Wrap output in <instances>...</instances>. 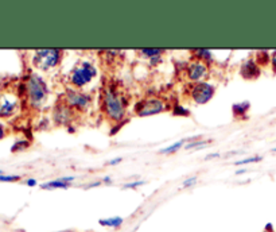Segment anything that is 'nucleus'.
Here are the masks:
<instances>
[{
  "label": "nucleus",
  "mask_w": 276,
  "mask_h": 232,
  "mask_svg": "<svg viewBox=\"0 0 276 232\" xmlns=\"http://www.w3.org/2000/svg\"><path fill=\"white\" fill-rule=\"evenodd\" d=\"M104 107L105 112L113 122H120L126 112V105L123 97L114 89L107 88L104 92Z\"/></svg>",
  "instance_id": "f257e3e1"
},
{
  "label": "nucleus",
  "mask_w": 276,
  "mask_h": 232,
  "mask_svg": "<svg viewBox=\"0 0 276 232\" xmlns=\"http://www.w3.org/2000/svg\"><path fill=\"white\" fill-rule=\"evenodd\" d=\"M96 74H97V70H96L93 65L89 64V62H83V64L73 69V72L70 74V83L74 87L81 88V87L89 84L95 79Z\"/></svg>",
  "instance_id": "f03ea898"
},
{
  "label": "nucleus",
  "mask_w": 276,
  "mask_h": 232,
  "mask_svg": "<svg viewBox=\"0 0 276 232\" xmlns=\"http://www.w3.org/2000/svg\"><path fill=\"white\" fill-rule=\"evenodd\" d=\"M27 92L30 101L34 105H38L44 103L48 96V87L44 83V80L38 76H31L27 81Z\"/></svg>",
  "instance_id": "7ed1b4c3"
},
{
  "label": "nucleus",
  "mask_w": 276,
  "mask_h": 232,
  "mask_svg": "<svg viewBox=\"0 0 276 232\" xmlns=\"http://www.w3.org/2000/svg\"><path fill=\"white\" fill-rule=\"evenodd\" d=\"M61 52L57 49H42L38 50L34 56V65L38 69L42 70H48V69L54 68L55 65L58 64Z\"/></svg>",
  "instance_id": "20e7f679"
},
{
  "label": "nucleus",
  "mask_w": 276,
  "mask_h": 232,
  "mask_svg": "<svg viewBox=\"0 0 276 232\" xmlns=\"http://www.w3.org/2000/svg\"><path fill=\"white\" fill-rule=\"evenodd\" d=\"M163 109H165V103L161 99H146L136 104L135 112L139 116H151L162 112Z\"/></svg>",
  "instance_id": "39448f33"
},
{
  "label": "nucleus",
  "mask_w": 276,
  "mask_h": 232,
  "mask_svg": "<svg viewBox=\"0 0 276 232\" xmlns=\"http://www.w3.org/2000/svg\"><path fill=\"white\" fill-rule=\"evenodd\" d=\"M19 109V99L12 93L0 95V118H10Z\"/></svg>",
  "instance_id": "423d86ee"
},
{
  "label": "nucleus",
  "mask_w": 276,
  "mask_h": 232,
  "mask_svg": "<svg viewBox=\"0 0 276 232\" xmlns=\"http://www.w3.org/2000/svg\"><path fill=\"white\" fill-rule=\"evenodd\" d=\"M214 88L206 83H198L191 89V97L197 104H205L213 97Z\"/></svg>",
  "instance_id": "0eeeda50"
},
{
  "label": "nucleus",
  "mask_w": 276,
  "mask_h": 232,
  "mask_svg": "<svg viewBox=\"0 0 276 232\" xmlns=\"http://www.w3.org/2000/svg\"><path fill=\"white\" fill-rule=\"evenodd\" d=\"M66 100L73 108L84 109L87 108L89 103H91V97L88 96V95H84V93L75 92V91H69L67 92Z\"/></svg>",
  "instance_id": "6e6552de"
},
{
  "label": "nucleus",
  "mask_w": 276,
  "mask_h": 232,
  "mask_svg": "<svg viewBox=\"0 0 276 232\" xmlns=\"http://www.w3.org/2000/svg\"><path fill=\"white\" fill-rule=\"evenodd\" d=\"M187 76L193 81L205 79L208 76V66L202 61H194L187 66Z\"/></svg>",
  "instance_id": "1a4fd4ad"
},
{
  "label": "nucleus",
  "mask_w": 276,
  "mask_h": 232,
  "mask_svg": "<svg viewBox=\"0 0 276 232\" xmlns=\"http://www.w3.org/2000/svg\"><path fill=\"white\" fill-rule=\"evenodd\" d=\"M241 74L245 77V79H256L259 76V68L257 65L252 61H248L247 64H244V66L241 68Z\"/></svg>",
  "instance_id": "9d476101"
},
{
  "label": "nucleus",
  "mask_w": 276,
  "mask_h": 232,
  "mask_svg": "<svg viewBox=\"0 0 276 232\" xmlns=\"http://www.w3.org/2000/svg\"><path fill=\"white\" fill-rule=\"evenodd\" d=\"M100 224L104 225V227H112V228H116V227L123 224V219L122 217H110V219H104V220H100Z\"/></svg>",
  "instance_id": "9b49d317"
},
{
  "label": "nucleus",
  "mask_w": 276,
  "mask_h": 232,
  "mask_svg": "<svg viewBox=\"0 0 276 232\" xmlns=\"http://www.w3.org/2000/svg\"><path fill=\"white\" fill-rule=\"evenodd\" d=\"M41 186H42L44 189H55V188L65 189L67 188L69 185H67L66 182H62L61 180H58V181H50V182H46V184L41 185Z\"/></svg>",
  "instance_id": "f8f14e48"
},
{
  "label": "nucleus",
  "mask_w": 276,
  "mask_h": 232,
  "mask_svg": "<svg viewBox=\"0 0 276 232\" xmlns=\"http://www.w3.org/2000/svg\"><path fill=\"white\" fill-rule=\"evenodd\" d=\"M186 140H178V142H175L174 144H170L169 147H166L163 148V150H161V152L162 154H170V152H174V151H177L178 148H181L183 144H185Z\"/></svg>",
  "instance_id": "ddd939ff"
},
{
  "label": "nucleus",
  "mask_w": 276,
  "mask_h": 232,
  "mask_svg": "<svg viewBox=\"0 0 276 232\" xmlns=\"http://www.w3.org/2000/svg\"><path fill=\"white\" fill-rule=\"evenodd\" d=\"M140 53L146 57H158L162 54L163 50H161V49H142Z\"/></svg>",
  "instance_id": "4468645a"
},
{
  "label": "nucleus",
  "mask_w": 276,
  "mask_h": 232,
  "mask_svg": "<svg viewBox=\"0 0 276 232\" xmlns=\"http://www.w3.org/2000/svg\"><path fill=\"white\" fill-rule=\"evenodd\" d=\"M194 53H197V54H201L200 58H205V60H210L212 58V53L209 50H195Z\"/></svg>",
  "instance_id": "2eb2a0df"
},
{
  "label": "nucleus",
  "mask_w": 276,
  "mask_h": 232,
  "mask_svg": "<svg viewBox=\"0 0 276 232\" xmlns=\"http://www.w3.org/2000/svg\"><path fill=\"white\" fill-rule=\"evenodd\" d=\"M260 157H252V158H247V160L239 161L236 162V165H245V164H251V162H257V161H260Z\"/></svg>",
  "instance_id": "dca6fc26"
},
{
  "label": "nucleus",
  "mask_w": 276,
  "mask_h": 232,
  "mask_svg": "<svg viewBox=\"0 0 276 232\" xmlns=\"http://www.w3.org/2000/svg\"><path fill=\"white\" fill-rule=\"evenodd\" d=\"M248 103H243V104L241 105H234V107H233V108H234V112L236 113H239V112H245V111H247V108H248Z\"/></svg>",
  "instance_id": "f3484780"
},
{
  "label": "nucleus",
  "mask_w": 276,
  "mask_h": 232,
  "mask_svg": "<svg viewBox=\"0 0 276 232\" xmlns=\"http://www.w3.org/2000/svg\"><path fill=\"white\" fill-rule=\"evenodd\" d=\"M20 178V176H4V174H0V181H7V182H11V181H18Z\"/></svg>",
  "instance_id": "a211bd4d"
},
{
  "label": "nucleus",
  "mask_w": 276,
  "mask_h": 232,
  "mask_svg": "<svg viewBox=\"0 0 276 232\" xmlns=\"http://www.w3.org/2000/svg\"><path fill=\"white\" fill-rule=\"evenodd\" d=\"M195 181H197V177H190V178H187V180L183 182V188H189V186L195 184Z\"/></svg>",
  "instance_id": "6ab92c4d"
},
{
  "label": "nucleus",
  "mask_w": 276,
  "mask_h": 232,
  "mask_svg": "<svg viewBox=\"0 0 276 232\" xmlns=\"http://www.w3.org/2000/svg\"><path fill=\"white\" fill-rule=\"evenodd\" d=\"M208 142L206 140H200V142H191V143H189L186 147L187 148H194V147H198V146H204V144H206Z\"/></svg>",
  "instance_id": "aec40b11"
},
{
  "label": "nucleus",
  "mask_w": 276,
  "mask_h": 232,
  "mask_svg": "<svg viewBox=\"0 0 276 232\" xmlns=\"http://www.w3.org/2000/svg\"><path fill=\"white\" fill-rule=\"evenodd\" d=\"M142 181H139V182H132V184H126L124 185V188H136L138 185H142Z\"/></svg>",
  "instance_id": "412c9836"
},
{
  "label": "nucleus",
  "mask_w": 276,
  "mask_h": 232,
  "mask_svg": "<svg viewBox=\"0 0 276 232\" xmlns=\"http://www.w3.org/2000/svg\"><path fill=\"white\" fill-rule=\"evenodd\" d=\"M59 180L62 181V182H70V181L74 180V177H62V178H59Z\"/></svg>",
  "instance_id": "4be33fe9"
},
{
  "label": "nucleus",
  "mask_w": 276,
  "mask_h": 232,
  "mask_svg": "<svg viewBox=\"0 0 276 232\" xmlns=\"http://www.w3.org/2000/svg\"><path fill=\"white\" fill-rule=\"evenodd\" d=\"M272 68H273V70L276 72V52H273V54H272Z\"/></svg>",
  "instance_id": "5701e85b"
},
{
  "label": "nucleus",
  "mask_w": 276,
  "mask_h": 232,
  "mask_svg": "<svg viewBox=\"0 0 276 232\" xmlns=\"http://www.w3.org/2000/svg\"><path fill=\"white\" fill-rule=\"evenodd\" d=\"M119 162H122V158H114V160L110 161L109 165H116V164H119Z\"/></svg>",
  "instance_id": "b1692460"
},
{
  "label": "nucleus",
  "mask_w": 276,
  "mask_h": 232,
  "mask_svg": "<svg viewBox=\"0 0 276 232\" xmlns=\"http://www.w3.org/2000/svg\"><path fill=\"white\" fill-rule=\"evenodd\" d=\"M26 184H27L28 186H35V185H36V181H35V180H28L27 182H26Z\"/></svg>",
  "instance_id": "393cba45"
},
{
  "label": "nucleus",
  "mask_w": 276,
  "mask_h": 232,
  "mask_svg": "<svg viewBox=\"0 0 276 232\" xmlns=\"http://www.w3.org/2000/svg\"><path fill=\"white\" fill-rule=\"evenodd\" d=\"M3 136H4V128L3 126L0 124V139H3Z\"/></svg>",
  "instance_id": "a878e982"
},
{
  "label": "nucleus",
  "mask_w": 276,
  "mask_h": 232,
  "mask_svg": "<svg viewBox=\"0 0 276 232\" xmlns=\"http://www.w3.org/2000/svg\"><path fill=\"white\" fill-rule=\"evenodd\" d=\"M273 151H276V148H273Z\"/></svg>",
  "instance_id": "bb28decb"
},
{
  "label": "nucleus",
  "mask_w": 276,
  "mask_h": 232,
  "mask_svg": "<svg viewBox=\"0 0 276 232\" xmlns=\"http://www.w3.org/2000/svg\"><path fill=\"white\" fill-rule=\"evenodd\" d=\"M0 174H2V172H0Z\"/></svg>",
  "instance_id": "cd10ccee"
}]
</instances>
